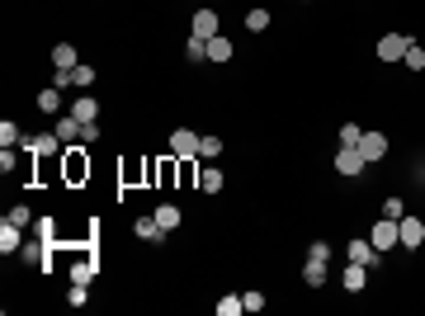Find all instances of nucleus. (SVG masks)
<instances>
[{
	"instance_id": "obj_7",
	"label": "nucleus",
	"mask_w": 425,
	"mask_h": 316,
	"mask_svg": "<svg viewBox=\"0 0 425 316\" xmlns=\"http://www.w3.org/2000/svg\"><path fill=\"white\" fill-rule=\"evenodd\" d=\"M397 236H401L406 250H421L425 245V222L421 217H397Z\"/></svg>"
},
{
	"instance_id": "obj_37",
	"label": "nucleus",
	"mask_w": 425,
	"mask_h": 316,
	"mask_svg": "<svg viewBox=\"0 0 425 316\" xmlns=\"http://www.w3.org/2000/svg\"><path fill=\"white\" fill-rule=\"evenodd\" d=\"M241 302H246V312H260V307H265V292L251 288V292H241Z\"/></svg>"
},
{
	"instance_id": "obj_26",
	"label": "nucleus",
	"mask_w": 425,
	"mask_h": 316,
	"mask_svg": "<svg viewBox=\"0 0 425 316\" xmlns=\"http://www.w3.org/2000/svg\"><path fill=\"white\" fill-rule=\"evenodd\" d=\"M38 109H43V113H57V109H62V90H57V85L38 90Z\"/></svg>"
},
{
	"instance_id": "obj_16",
	"label": "nucleus",
	"mask_w": 425,
	"mask_h": 316,
	"mask_svg": "<svg viewBox=\"0 0 425 316\" xmlns=\"http://www.w3.org/2000/svg\"><path fill=\"white\" fill-rule=\"evenodd\" d=\"M48 250H53V245H48L43 236H33V241H24V245H19V255H24L28 264H38V269H43V260H48Z\"/></svg>"
},
{
	"instance_id": "obj_19",
	"label": "nucleus",
	"mask_w": 425,
	"mask_h": 316,
	"mask_svg": "<svg viewBox=\"0 0 425 316\" xmlns=\"http://www.w3.org/2000/svg\"><path fill=\"white\" fill-rule=\"evenodd\" d=\"M208 62H217V66H222V62H232V38H222V33L208 38Z\"/></svg>"
},
{
	"instance_id": "obj_35",
	"label": "nucleus",
	"mask_w": 425,
	"mask_h": 316,
	"mask_svg": "<svg viewBox=\"0 0 425 316\" xmlns=\"http://www.w3.org/2000/svg\"><path fill=\"white\" fill-rule=\"evenodd\" d=\"M90 284H71V292H66V302H71V307H85V302H90Z\"/></svg>"
},
{
	"instance_id": "obj_21",
	"label": "nucleus",
	"mask_w": 425,
	"mask_h": 316,
	"mask_svg": "<svg viewBox=\"0 0 425 316\" xmlns=\"http://www.w3.org/2000/svg\"><path fill=\"white\" fill-rule=\"evenodd\" d=\"M222 185H227V180H222V170H217V165H208V170L199 175V194H222Z\"/></svg>"
},
{
	"instance_id": "obj_27",
	"label": "nucleus",
	"mask_w": 425,
	"mask_h": 316,
	"mask_svg": "<svg viewBox=\"0 0 425 316\" xmlns=\"http://www.w3.org/2000/svg\"><path fill=\"white\" fill-rule=\"evenodd\" d=\"M359 137H364V128L350 118V123H341V147H359Z\"/></svg>"
},
{
	"instance_id": "obj_17",
	"label": "nucleus",
	"mask_w": 425,
	"mask_h": 316,
	"mask_svg": "<svg viewBox=\"0 0 425 316\" xmlns=\"http://www.w3.org/2000/svg\"><path fill=\"white\" fill-rule=\"evenodd\" d=\"M76 62H80L76 43H57V48H53V66H57V71H71Z\"/></svg>"
},
{
	"instance_id": "obj_12",
	"label": "nucleus",
	"mask_w": 425,
	"mask_h": 316,
	"mask_svg": "<svg viewBox=\"0 0 425 316\" xmlns=\"http://www.w3.org/2000/svg\"><path fill=\"white\" fill-rule=\"evenodd\" d=\"M133 232H137L142 241H147V245H161V241H165V232H161V222H156V212L137 217V222H133Z\"/></svg>"
},
{
	"instance_id": "obj_29",
	"label": "nucleus",
	"mask_w": 425,
	"mask_h": 316,
	"mask_svg": "<svg viewBox=\"0 0 425 316\" xmlns=\"http://www.w3.org/2000/svg\"><path fill=\"white\" fill-rule=\"evenodd\" d=\"M237 312H246V302H241L237 292H227V297L217 302V316H237Z\"/></svg>"
},
{
	"instance_id": "obj_33",
	"label": "nucleus",
	"mask_w": 425,
	"mask_h": 316,
	"mask_svg": "<svg viewBox=\"0 0 425 316\" xmlns=\"http://www.w3.org/2000/svg\"><path fill=\"white\" fill-rule=\"evenodd\" d=\"M180 185L199 189V170H194V160H180Z\"/></svg>"
},
{
	"instance_id": "obj_11",
	"label": "nucleus",
	"mask_w": 425,
	"mask_h": 316,
	"mask_svg": "<svg viewBox=\"0 0 425 316\" xmlns=\"http://www.w3.org/2000/svg\"><path fill=\"white\" fill-rule=\"evenodd\" d=\"M53 132L62 137V142H66V147H76V142H80V132H85V123H80L76 113H62V118L53 123Z\"/></svg>"
},
{
	"instance_id": "obj_28",
	"label": "nucleus",
	"mask_w": 425,
	"mask_h": 316,
	"mask_svg": "<svg viewBox=\"0 0 425 316\" xmlns=\"http://www.w3.org/2000/svg\"><path fill=\"white\" fill-rule=\"evenodd\" d=\"M19 142H24V132H19L10 118H5V123H0V147H19Z\"/></svg>"
},
{
	"instance_id": "obj_24",
	"label": "nucleus",
	"mask_w": 425,
	"mask_h": 316,
	"mask_svg": "<svg viewBox=\"0 0 425 316\" xmlns=\"http://www.w3.org/2000/svg\"><path fill=\"white\" fill-rule=\"evenodd\" d=\"M246 28H251V33H265V28H269V10H265V5L246 10Z\"/></svg>"
},
{
	"instance_id": "obj_1",
	"label": "nucleus",
	"mask_w": 425,
	"mask_h": 316,
	"mask_svg": "<svg viewBox=\"0 0 425 316\" xmlns=\"http://www.w3.org/2000/svg\"><path fill=\"white\" fill-rule=\"evenodd\" d=\"M19 147H24V151H33V156H66V142H62L57 132H38V137H24Z\"/></svg>"
},
{
	"instance_id": "obj_25",
	"label": "nucleus",
	"mask_w": 425,
	"mask_h": 316,
	"mask_svg": "<svg viewBox=\"0 0 425 316\" xmlns=\"http://www.w3.org/2000/svg\"><path fill=\"white\" fill-rule=\"evenodd\" d=\"M217 156H222V137H212V132L199 137V160H217Z\"/></svg>"
},
{
	"instance_id": "obj_40",
	"label": "nucleus",
	"mask_w": 425,
	"mask_h": 316,
	"mask_svg": "<svg viewBox=\"0 0 425 316\" xmlns=\"http://www.w3.org/2000/svg\"><path fill=\"white\" fill-rule=\"evenodd\" d=\"M0 170H5V175L15 170V147H5V151H0Z\"/></svg>"
},
{
	"instance_id": "obj_18",
	"label": "nucleus",
	"mask_w": 425,
	"mask_h": 316,
	"mask_svg": "<svg viewBox=\"0 0 425 316\" xmlns=\"http://www.w3.org/2000/svg\"><path fill=\"white\" fill-rule=\"evenodd\" d=\"M95 274H100V264L90 260V255H80V260L71 264V284H90V279H95Z\"/></svg>"
},
{
	"instance_id": "obj_31",
	"label": "nucleus",
	"mask_w": 425,
	"mask_h": 316,
	"mask_svg": "<svg viewBox=\"0 0 425 316\" xmlns=\"http://www.w3.org/2000/svg\"><path fill=\"white\" fill-rule=\"evenodd\" d=\"M33 232L48 241V245H53V241H57V222H53V217H38V222H33Z\"/></svg>"
},
{
	"instance_id": "obj_4",
	"label": "nucleus",
	"mask_w": 425,
	"mask_h": 316,
	"mask_svg": "<svg viewBox=\"0 0 425 316\" xmlns=\"http://www.w3.org/2000/svg\"><path fill=\"white\" fill-rule=\"evenodd\" d=\"M369 241H373V250H378V255H388L392 245H401V236H397V222H392V217H383L378 227H369Z\"/></svg>"
},
{
	"instance_id": "obj_32",
	"label": "nucleus",
	"mask_w": 425,
	"mask_h": 316,
	"mask_svg": "<svg viewBox=\"0 0 425 316\" xmlns=\"http://www.w3.org/2000/svg\"><path fill=\"white\" fill-rule=\"evenodd\" d=\"M307 260H331V241H312V245H307Z\"/></svg>"
},
{
	"instance_id": "obj_36",
	"label": "nucleus",
	"mask_w": 425,
	"mask_h": 316,
	"mask_svg": "<svg viewBox=\"0 0 425 316\" xmlns=\"http://www.w3.org/2000/svg\"><path fill=\"white\" fill-rule=\"evenodd\" d=\"M383 217H392V222L406 217V203H401V198H383Z\"/></svg>"
},
{
	"instance_id": "obj_13",
	"label": "nucleus",
	"mask_w": 425,
	"mask_h": 316,
	"mask_svg": "<svg viewBox=\"0 0 425 316\" xmlns=\"http://www.w3.org/2000/svg\"><path fill=\"white\" fill-rule=\"evenodd\" d=\"M19 245H24V227L5 217V222H0V250H5V255H15Z\"/></svg>"
},
{
	"instance_id": "obj_9",
	"label": "nucleus",
	"mask_w": 425,
	"mask_h": 316,
	"mask_svg": "<svg viewBox=\"0 0 425 316\" xmlns=\"http://www.w3.org/2000/svg\"><path fill=\"white\" fill-rule=\"evenodd\" d=\"M345 255H350L354 264H369V269H373V264H383V255L373 250V241H369V236H354V241H350V250H345Z\"/></svg>"
},
{
	"instance_id": "obj_30",
	"label": "nucleus",
	"mask_w": 425,
	"mask_h": 316,
	"mask_svg": "<svg viewBox=\"0 0 425 316\" xmlns=\"http://www.w3.org/2000/svg\"><path fill=\"white\" fill-rule=\"evenodd\" d=\"M185 57H189V62H208V43H204V38H189Z\"/></svg>"
},
{
	"instance_id": "obj_22",
	"label": "nucleus",
	"mask_w": 425,
	"mask_h": 316,
	"mask_svg": "<svg viewBox=\"0 0 425 316\" xmlns=\"http://www.w3.org/2000/svg\"><path fill=\"white\" fill-rule=\"evenodd\" d=\"M302 284H307V288H321V284H326V264L307 260V264H302Z\"/></svg>"
},
{
	"instance_id": "obj_5",
	"label": "nucleus",
	"mask_w": 425,
	"mask_h": 316,
	"mask_svg": "<svg viewBox=\"0 0 425 316\" xmlns=\"http://www.w3.org/2000/svg\"><path fill=\"white\" fill-rule=\"evenodd\" d=\"M222 33V19H217V10H194V24H189V38H217Z\"/></svg>"
},
{
	"instance_id": "obj_20",
	"label": "nucleus",
	"mask_w": 425,
	"mask_h": 316,
	"mask_svg": "<svg viewBox=\"0 0 425 316\" xmlns=\"http://www.w3.org/2000/svg\"><path fill=\"white\" fill-rule=\"evenodd\" d=\"M71 113H76L80 123H95V118H100V104H95V100H90V95L80 90V100H76V104H71Z\"/></svg>"
},
{
	"instance_id": "obj_15",
	"label": "nucleus",
	"mask_w": 425,
	"mask_h": 316,
	"mask_svg": "<svg viewBox=\"0 0 425 316\" xmlns=\"http://www.w3.org/2000/svg\"><path fill=\"white\" fill-rule=\"evenodd\" d=\"M156 222H161V232L170 236V232H175V227L185 222V212H180V203H161V208H156Z\"/></svg>"
},
{
	"instance_id": "obj_23",
	"label": "nucleus",
	"mask_w": 425,
	"mask_h": 316,
	"mask_svg": "<svg viewBox=\"0 0 425 316\" xmlns=\"http://www.w3.org/2000/svg\"><path fill=\"white\" fill-rule=\"evenodd\" d=\"M71 85H76V90H90V85H95V66H90V62H76V66H71Z\"/></svg>"
},
{
	"instance_id": "obj_8",
	"label": "nucleus",
	"mask_w": 425,
	"mask_h": 316,
	"mask_svg": "<svg viewBox=\"0 0 425 316\" xmlns=\"http://www.w3.org/2000/svg\"><path fill=\"white\" fill-rule=\"evenodd\" d=\"M364 165H369V160L359 156V147H341V151H336V175H350V180H354V175H364Z\"/></svg>"
},
{
	"instance_id": "obj_39",
	"label": "nucleus",
	"mask_w": 425,
	"mask_h": 316,
	"mask_svg": "<svg viewBox=\"0 0 425 316\" xmlns=\"http://www.w3.org/2000/svg\"><path fill=\"white\" fill-rule=\"evenodd\" d=\"M80 142H100V118H95V123H85V132H80Z\"/></svg>"
},
{
	"instance_id": "obj_10",
	"label": "nucleus",
	"mask_w": 425,
	"mask_h": 316,
	"mask_svg": "<svg viewBox=\"0 0 425 316\" xmlns=\"http://www.w3.org/2000/svg\"><path fill=\"white\" fill-rule=\"evenodd\" d=\"M359 156L369 160V165H373V160H383V156H388V137H383V132H364V137H359Z\"/></svg>"
},
{
	"instance_id": "obj_14",
	"label": "nucleus",
	"mask_w": 425,
	"mask_h": 316,
	"mask_svg": "<svg viewBox=\"0 0 425 316\" xmlns=\"http://www.w3.org/2000/svg\"><path fill=\"white\" fill-rule=\"evenodd\" d=\"M341 284H345V292H364V284H369V264H345V274H341Z\"/></svg>"
},
{
	"instance_id": "obj_3",
	"label": "nucleus",
	"mask_w": 425,
	"mask_h": 316,
	"mask_svg": "<svg viewBox=\"0 0 425 316\" xmlns=\"http://www.w3.org/2000/svg\"><path fill=\"white\" fill-rule=\"evenodd\" d=\"M411 43H416V38H406V33H383L373 53H378V62H401V57H406V48H411Z\"/></svg>"
},
{
	"instance_id": "obj_34",
	"label": "nucleus",
	"mask_w": 425,
	"mask_h": 316,
	"mask_svg": "<svg viewBox=\"0 0 425 316\" xmlns=\"http://www.w3.org/2000/svg\"><path fill=\"white\" fill-rule=\"evenodd\" d=\"M401 62H406L411 71H421V66H425V48H416V43H411V48H406V57H401Z\"/></svg>"
},
{
	"instance_id": "obj_6",
	"label": "nucleus",
	"mask_w": 425,
	"mask_h": 316,
	"mask_svg": "<svg viewBox=\"0 0 425 316\" xmlns=\"http://www.w3.org/2000/svg\"><path fill=\"white\" fill-rule=\"evenodd\" d=\"M80 180H90V160H85V142H76V147H66V185H80Z\"/></svg>"
},
{
	"instance_id": "obj_2",
	"label": "nucleus",
	"mask_w": 425,
	"mask_h": 316,
	"mask_svg": "<svg viewBox=\"0 0 425 316\" xmlns=\"http://www.w3.org/2000/svg\"><path fill=\"white\" fill-rule=\"evenodd\" d=\"M170 156L175 160H199V132L194 128H175L170 132Z\"/></svg>"
},
{
	"instance_id": "obj_38",
	"label": "nucleus",
	"mask_w": 425,
	"mask_h": 316,
	"mask_svg": "<svg viewBox=\"0 0 425 316\" xmlns=\"http://www.w3.org/2000/svg\"><path fill=\"white\" fill-rule=\"evenodd\" d=\"M10 222L28 227V222H33V208H28V203H15V208H10Z\"/></svg>"
}]
</instances>
